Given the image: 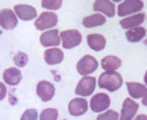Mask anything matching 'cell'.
<instances>
[{
    "instance_id": "6da1fadb",
    "label": "cell",
    "mask_w": 147,
    "mask_h": 120,
    "mask_svg": "<svg viewBox=\"0 0 147 120\" xmlns=\"http://www.w3.org/2000/svg\"><path fill=\"white\" fill-rule=\"evenodd\" d=\"M123 85V77L116 71H107L99 76L98 86L111 93L118 91Z\"/></svg>"
},
{
    "instance_id": "7a4b0ae2",
    "label": "cell",
    "mask_w": 147,
    "mask_h": 120,
    "mask_svg": "<svg viewBox=\"0 0 147 120\" xmlns=\"http://www.w3.org/2000/svg\"><path fill=\"white\" fill-rule=\"evenodd\" d=\"M60 38L62 40V45L64 48L71 49L80 44L82 40V33L78 30H67L60 33Z\"/></svg>"
},
{
    "instance_id": "3957f363",
    "label": "cell",
    "mask_w": 147,
    "mask_h": 120,
    "mask_svg": "<svg viewBox=\"0 0 147 120\" xmlns=\"http://www.w3.org/2000/svg\"><path fill=\"white\" fill-rule=\"evenodd\" d=\"M97 68H98V62L91 55H84L80 60H79L77 64V71L82 76L89 75L96 71Z\"/></svg>"
},
{
    "instance_id": "277c9868",
    "label": "cell",
    "mask_w": 147,
    "mask_h": 120,
    "mask_svg": "<svg viewBox=\"0 0 147 120\" xmlns=\"http://www.w3.org/2000/svg\"><path fill=\"white\" fill-rule=\"evenodd\" d=\"M96 87V80L94 77L84 76L77 85L75 90L76 95L82 97H88L94 92Z\"/></svg>"
},
{
    "instance_id": "5b68a950",
    "label": "cell",
    "mask_w": 147,
    "mask_h": 120,
    "mask_svg": "<svg viewBox=\"0 0 147 120\" xmlns=\"http://www.w3.org/2000/svg\"><path fill=\"white\" fill-rule=\"evenodd\" d=\"M58 23V16L53 12H43L34 22L35 28L38 31H44L55 27Z\"/></svg>"
},
{
    "instance_id": "8992f818",
    "label": "cell",
    "mask_w": 147,
    "mask_h": 120,
    "mask_svg": "<svg viewBox=\"0 0 147 120\" xmlns=\"http://www.w3.org/2000/svg\"><path fill=\"white\" fill-rule=\"evenodd\" d=\"M143 2L140 0H125L118 6V16L125 17L130 14L137 13L143 9Z\"/></svg>"
},
{
    "instance_id": "52a82bcc",
    "label": "cell",
    "mask_w": 147,
    "mask_h": 120,
    "mask_svg": "<svg viewBox=\"0 0 147 120\" xmlns=\"http://www.w3.org/2000/svg\"><path fill=\"white\" fill-rule=\"evenodd\" d=\"M111 104V100L108 95L106 93H97L91 98L90 100V107L93 112L99 113L104 110L108 109Z\"/></svg>"
},
{
    "instance_id": "ba28073f",
    "label": "cell",
    "mask_w": 147,
    "mask_h": 120,
    "mask_svg": "<svg viewBox=\"0 0 147 120\" xmlns=\"http://www.w3.org/2000/svg\"><path fill=\"white\" fill-rule=\"evenodd\" d=\"M36 95L42 102H49L55 95V87L47 81H40L36 86Z\"/></svg>"
},
{
    "instance_id": "9c48e42d",
    "label": "cell",
    "mask_w": 147,
    "mask_h": 120,
    "mask_svg": "<svg viewBox=\"0 0 147 120\" xmlns=\"http://www.w3.org/2000/svg\"><path fill=\"white\" fill-rule=\"evenodd\" d=\"M18 25V19L16 14L11 9L0 10V26L5 30H14Z\"/></svg>"
},
{
    "instance_id": "30bf717a",
    "label": "cell",
    "mask_w": 147,
    "mask_h": 120,
    "mask_svg": "<svg viewBox=\"0 0 147 120\" xmlns=\"http://www.w3.org/2000/svg\"><path fill=\"white\" fill-rule=\"evenodd\" d=\"M87 109H88V104H87L86 100H84V98L77 97L69 102V113L73 115V116L84 115L87 111Z\"/></svg>"
},
{
    "instance_id": "8fae6325",
    "label": "cell",
    "mask_w": 147,
    "mask_h": 120,
    "mask_svg": "<svg viewBox=\"0 0 147 120\" xmlns=\"http://www.w3.org/2000/svg\"><path fill=\"white\" fill-rule=\"evenodd\" d=\"M138 104L132 100L131 98L127 97L123 102L122 111H121V120H130L134 118L138 109Z\"/></svg>"
},
{
    "instance_id": "7c38bea8",
    "label": "cell",
    "mask_w": 147,
    "mask_h": 120,
    "mask_svg": "<svg viewBox=\"0 0 147 120\" xmlns=\"http://www.w3.org/2000/svg\"><path fill=\"white\" fill-rule=\"evenodd\" d=\"M15 13L21 20L23 21H30L36 18L37 12L32 6L26 5V4H18L14 7Z\"/></svg>"
},
{
    "instance_id": "4fadbf2b",
    "label": "cell",
    "mask_w": 147,
    "mask_h": 120,
    "mask_svg": "<svg viewBox=\"0 0 147 120\" xmlns=\"http://www.w3.org/2000/svg\"><path fill=\"white\" fill-rule=\"evenodd\" d=\"M60 42L61 38L60 35H59L58 30H56V29L44 32L40 35V44L45 47L57 46V45L60 44Z\"/></svg>"
},
{
    "instance_id": "5bb4252c",
    "label": "cell",
    "mask_w": 147,
    "mask_h": 120,
    "mask_svg": "<svg viewBox=\"0 0 147 120\" xmlns=\"http://www.w3.org/2000/svg\"><path fill=\"white\" fill-rule=\"evenodd\" d=\"M93 10L97 12H102L110 18L114 17L116 14L115 4L112 1H109V0H96L93 3Z\"/></svg>"
},
{
    "instance_id": "9a60e30c",
    "label": "cell",
    "mask_w": 147,
    "mask_h": 120,
    "mask_svg": "<svg viewBox=\"0 0 147 120\" xmlns=\"http://www.w3.org/2000/svg\"><path fill=\"white\" fill-rule=\"evenodd\" d=\"M44 60L48 65H57L64 60V52L60 48H49L44 52Z\"/></svg>"
},
{
    "instance_id": "2e32d148",
    "label": "cell",
    "mask_w": 147,
    "mask_h": 120,
    "mask_svg": "<svg viewBox=\"0 0 147 120\" xmlns=\"http://www.w3.org/2000/svg\"><path fill=\"white\" fill-rule=\"evenodd\" d=\"M22 72L17 68H8L3 72V79L10 86H17L22 81Z\"/></svg>"
},
{
    "instance_id": "e0dca14e",
    "label": "cell",
    "mask_w": 147,
    "mask_h": 120,
    "mask_svg": "<svg viewBox=\"0 0 147 120\" xmlns=\"http://www.w3.org/2000/svg\"><path fill=\"white\" fill-rule=\"evenodd\" d=\"M145 21V14L144 13H137L134 14V16L127 17L120 21V25L123 29H132L136 28V26L141 25Z\"/></svg>"
},
{
    "instance_id": "ac0fdd59",
    "label": "cell",
    "mask_w": 147,
    "mask_h": 120,
    "mask_svg": "<svg viewBox=\"0 0 147 120\" xmlns=\"http://www.w3.org/2000/svg\"><path fill=\"white\" fill-rule=\"evenodd\" d=\"M87 44L94 51H101L106 46V38L99 33H90L87 35Z\"/></svg>"
},
{
    "instance_id": "d6986e66",
    "label": "cell",
    "mask_w": 147,
    "mask_h": 120,
    "mask_svg": "<svg viewBox=\"0 0 147 120\" xmlns=\"http://www.w3.org/2000/svg\"><path fill=\"white\" fill-rule=\"evenodd\" d=\"M106 23V18L100 13H96L93 15L84 17L82 19V26L87 29L95 28L102 26Z\"/></svg>"
},
{
    "instance_id": "ffe728a7",
    "label": "cell",
    "mask_w": 147,
    "mask_h": 120,
    "mask_svg": "<svg viewBox=\"0 0 147 120\" xmlns=\"http://www.w3.org/2000/svg\"><path fill=\"white\" fill-rule=\"evenodd\" d=\"M127 87L129 93L134 98H141L146 95L147 88L144 84L136 83V82H127Z\"/></svg>"
},
{
    "instance_id": "44dd1931",
    "label": "cell",
    "mask_w": 147,
    "mask_h": 120,
    "mask_svg": "<svg viewBox=\"0 0 147 120\" xmlns=\"http://www.w3.org/2000/svg\"><path fill=\"white\" fill-rule=\"evenodd\" d=\"M101 65L106 71H115L122 65V60L114 55H108L101 60Z\"/></svg>"
},
{
    "instance_id": "7402d4cb",
    "label": "cell",
    "mask_w": 147,
    "mask_h": 120,
    "mask_svg": "<svg viewBox=\"0 0 147 120\" xmlns=\"http://www.w3.org/2000/svg\"><path fill=\"white\" fill-rule=\"evenodd\" d=\"M146 35V30L142 27H137V28H132L129 29L127 33H125V37L127 40L129 42H138L145 37Z\"/></svg>"
},
{
    "instance_id": "603a6c76",
    "label": "cell",
    "mask_w": 147,
    "mask_h": 120,
    "mask_svg": "<svg viewBox=\"0 0 147 120\" xmlns=\"http://www.w3.org/2000/svg\"><path fill=\"white\" fill-rule=\"evenodd\" d=\"M39 118L41 120H56L58 118V110L56 108H46L41 112Z\"/></svg>"
},
{
    "instance_id": "cb8c5ba5",
    "label": "cell",
    "mask_w": 147,
    "mask_h": 120,
    "mask_svg": "<svg viewBox=\"0 0 147 120\" xmlns=\"http://www.w3.org/2000/svg\"><path fill=\"white\" fill-rule=\"evenodd\" d=\"M28 56L25 52H18L17 54L14 56V63L16 64V66L20 67H25L28 64Z\"/></svg>"
},
{
    "instance_id": "d4e9b609",
    "label": "cell",
    "mask_w": 147,
    "mask_h": 120,
    "mask_svg": "<svg viewBox=\"0 0 147 120\" xmlns=\"http://www.w3.org/2000/svg\"><path fill=\"white\" fill-rule=\"evenodd\" d=\"M63 2L61 0H43L41 5L43 8L49 9V10H58L62 6Z\"/></svg>"
},
{
    "instance_id": "484cf974",
    "label": "cell",
    "mask_w": 147,
    "mask_h": 120,
    "mask_svg": "<svg viewBox=\"0 0 147 120\" xmlns=\"http://www.w3.org/2000/svg\"><path fill=\"white\" fill-rule=\"evenodd\" d=\"M119 113L116 111H114V110H108V111H106L105 113L99 115L98 117H97V120H117L119 119Z\"/></svg>"
},
{
    "instance_id": "4316f807",
    "label": "cell",
    "mask_w": 147,
    "mask_h": 120,
    "mask_svg": "<svg viewBox=\"0 0 147 120\" xmlns=\"http://www.w3.org/2000/svg\"><path fill=\"white\" fill-rule=\"evenodd\" d=\"M37 111L36 109H28L23 113L21 120H36L37 119Z\"/></svg>"
},
{
    "instance_id": "83f0119b",
    "label": "cell",
    "mask_w": 147,
    "mask_h": 120,
    "mask_svg": "<svg viewBox=\"0 0 147 120\" xmlns=\"http://www.w3.org/2000/svg\"><path fill=\"white\" fill-rule=\"evenodd\" d=\"M7 93V88L4 84H2L0 82V100H4V97H6Z\"/></svg>"
},
{
    "instance_id": "f1b7e54d",
    "label": "cell",
    "mask_w": 147,
    "mask_h": 120,
    "mask_svg": "<svg viewBox=\"0 0 147 120\" xmlns=\"http://www.w3.org/2000/svg\"><path fill=\"white\" fill-rule=\"evenodd\" d=\"M2 35V31L0 30V35Z\"/></svg>"
}]
</instances>
